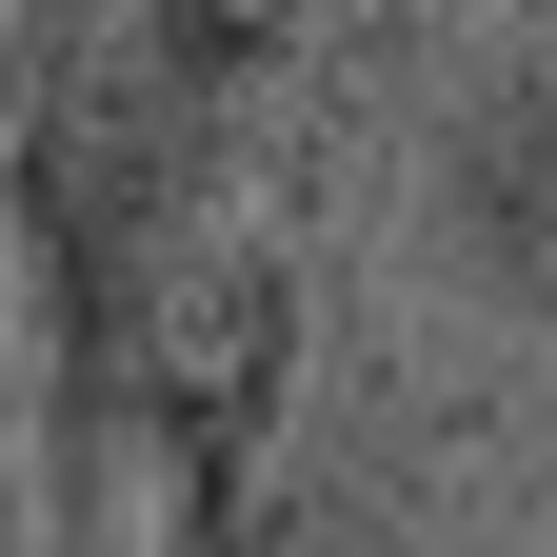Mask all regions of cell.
Masks as SVG:
<instances>
[{
    "label": "cell",
    "mask_w": 557,
    "mask_h": 557,
    "mask_svg": "<svg viewBox=\"0 0 557 557\" xmlns=\"http://www.w3.org/2000/svg\"><path fill=\"white\" fill-rule=\"evenodd\" d=\"M438 180H458V239L498 259L518 299H557V40H518L498 81L458 100V160Z\"/></svg>",
    "instance_id": "obj_1"
}]
</instances>
